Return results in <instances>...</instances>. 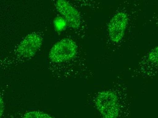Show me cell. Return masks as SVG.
I'll return each instance as SVG.
<instances>
[{
	"label": "cell",
	"instance_id": "6da1fadb",
	"mask_svg": "<svg viewBox=\"0 0 158 118\" xmlns=\"http://www.w3.org/2000/svg\"><path fill=\"white\" fill-rule=\"evenodd\" d=\"M95 104L103 117H118L120 108L118 97L115 93L110 91L101 92L95 98Z\"/></svg>",
	"mask_w": 158,
	"mask_h": 118
},
{
	"label": "cell",
	"instance_id": "7a4b0ae2",
	"mask_svg": "<svg viewBox=\"0 0 158 118\" xmlns=\"http://www.w3.org/2000/svg\"><path fill=\"white\" fill-rule=\"evenodd\" d=\"M77 46L76 42L69 38H64L56 43L49 53L50 60L60 63L73 58L77 54Z\"/></svg>",
	"mask_w": 158,
	"mask_h": 118
},
{
	"label": "cell",
	"instance_id": "277c9868",
	"mask_svg": "<svg viewBox=\"0 0 158 118\" xmlns=\"http://www.w3.org/2000/svg\"><path fill=\"white\" fill-rule=\"evenodd\" d=\"M42 38L38 33L32 32L27 35L18 45L17 52L24 58H30L35 54L42 45Z\"/></svg>",
	"mask_w": 158,
	"mask_h": 118
},
{
	"label": "cell",
	"instance_id": "3957f363",
	"mask_svg": "<svg viewBox=\"0 0 158 118\" xmlns=\"http://www.w3.org/2000/svg\"><path fill=\"white\" fill-rule=\"evenodd\" d=\"M128 22V15L122 11L117 12L111 19L108 25V30L112 42L118 43L122 41Z\"/></svg>",
	"mask_w": 158,
	"mask_h": 118
},
{
	"label": "cell",
	"instance_id": "52a82bcc",
	"mask_svg": "<svg viewBox=\"0 0 158 118\" xmlns=\"http://www.w3.org/2000/svg\"><path fill=\"white\" fill-rule=\"evenodd\" d=\"M24 118H51V116L44 113L38 111H32L27 112L24 115Z\"/></svg>",
	"mask_w": 158,
	"mask_h": 118
},
{
	"label": "cell",
	"instance_id": "30bf717a",
	"mask_svg": "<svg viewBox=\"0 0 158 118\" xmlns=\"http://www.w3.org/2000/svg\"><path fill=\"white\" fill-rule=\"evenodd\" d=\"M76 1H81V0H76Z\"/></svg>",
	"mask_w": 158,
	"mask_h": 118
},
{
	"label": "cell",
	"instance_id": "ba28073f",
	"mask_svg": "<svg viewBox=\"0 0 158 118\" xmlns=\"http://www.w3.org/2000/svg\"><path fill=\"white\" fill-rule=\"evenodd\" d=\"M147 58L150 62L158 66V46L150 51Z\"/></svg>",
	"mask_w": 158,
	"mask_h": 118
},
{
	"label": "cell",
	"instance_id": "8992f818",
	"mask_svg": "<svg viewBox=\"0 0 158 118\" xmlns=\"http://www.w3.org/2000/svg\"><path fill=\"white\" fill-rule=\"evenodd\" d=\"M54 26L55 29L58 32H60L65 29L66 26L68 25L67 22L63 17H56L54 21Z\"/></svg>",
	"mask_w": 158,
	"mask_h": 118
},
{
	"label": "cell",
	"instance_id": "5b68a950",
	"mask_svg": "<svg viewBox=\"0 0 158 118\" xmlns=\"http://www.w3.org/2000/svg\"><path fill=\"white\" fill-rule=\"evenodd\" d=\"M57 10L62 15L68 25L74 29H77L81 24L78 11L66 0H57L56 2Z\"/></svg>",
	"mask_w": 158,
	"mask_h": 118
},
{
	"label": "cell",
	"instance_id": "9c48e42d",
	"mask_svg": "<svg viewBox=\"0 0 158 118\" xmlns=\"http://www.w3.org/2000/svg\"><path fill=\"white\" fill-rule=\"evenodd\" d=\"M3 102L2 100L1 99V116H2V114L3 113V111L4 110Z\"/></svg>",
	"mask_w": 158,
	"mask_h": 118
}]
</instances>
